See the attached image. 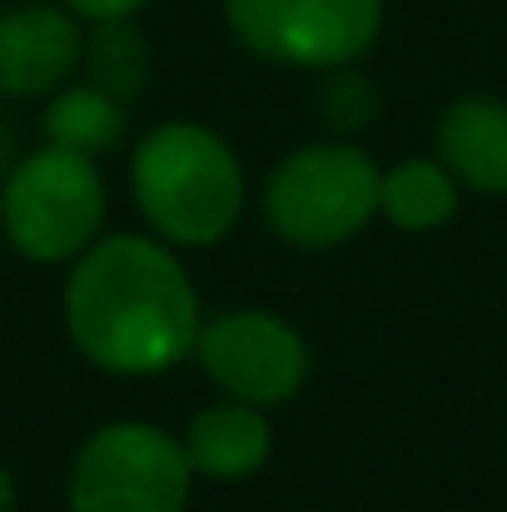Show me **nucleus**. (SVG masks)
<instances>
[{"mask_svg":"<svg viewBox=\"0 0 507 512\" xmlns=\"http://www.w3.org/2000/svg\"><path fill=\"white\" fill-rule=\"evenodd\" d=\"M130 189L150 229L184 249H209L229 239L249 199L244 165L229 140L189 120H169L135 145Z\"/></svg>","mask_w":507,"mask_h":512,"instance_id":"2","label":"nucleus"},{"mask_svg":"<svg viewBox=\"0 0 507 512\" xmlns=\"http://www.w3.org/2000/svg\"><path fill=\"white\" fill-rule=\"evenodd\" d=\"M229 35L289 70L353 65L383 30V0H224Z\"/></svg>","mask_w":507,"mask_h":512,"instance_id":"6","label":"nucleus"},{"mask_svg":"<svg viewBox=\"0 0 507 512\" xmlns=\"http://www.w3.org/2000/svg\"><path fill=\"white\" fill-rule=\"evenodd\" d=\"M194 473L179 438L165 428L120 418L95 428L65 483V512H184Z\"/></svg>","mask_w":507,"mask_h":512,"instance_id":"5","label":"nucleus"},{"mask_svg":"<svg viewBox=\"0 0 507 512\" xmlns=\"http://www.w3.org/2000/svg\"><path fill=\"white\" fill-rule=\"evenodd\" d=\"M80 15L65 5H15L0 15V95L40 100L55 95L80 65Z\"/></svg>","mask_w":507,"mask_h":512,"instance_id":"8","label":"nucleus"},{"mask_svg":"<svg viewBox=\"0 0 507 512\" xmlns=\"http://www.w3.org/2000/svg\"><path fill=\"white\" fill-rule=\"evenodd\" d=\"M378 214L408 234L443 229L458 214V179L438 160H403L378 184Z\"/></svg>","mask_w":507,"mask_h":512,"instance_id":"11","label":"nucleus"},{"mask_svg":"<svg viewBox=\"0 0 507 512\" xmlns=\"http://www.w3.org/2000/svg\"><path fill=\"white\" fill-rule=\"evenodd\" d=\"M15 503H20V483L10 468H0V512H15Z\"/></svg>","mask_w":507,"mask_h":512,"instance_id":"16","label":"nucleus"},{"mask_svg":"<svg viewBox=\"0 0 507 512\" xmlns=\"http://www.w3.org/2000/svg\"><path fill=\"white\" fill-rule=\"evenodd\" d=\"M319 110H324L329 130H338V135H358V130H368V125L378 120L383 100H378V85H373L363 70L334 65V70L324 75V85H319Z\"/></svg>","mask_w":507,"mask_h":512,"instance_id":"14","label":"nucleus"},{"mask_svg":"<svg viewBox=\"0 0 507 512\" xmlns=\"http://www.w3.org/2000/svg\"><path fill=\"white\" fill-rule=\"evenodd\" d=\"M184 463L194 478H209V483H244L254 478L269 453H274V428L264 418V408H249V403H209L189 418L184 438Z\"/></svg>","mask_w":507,"mask_h":512,"instance_id":"10","label":"nucleus"},{"mask_svg":"<svg viewBox=\"0 0 507 512\" xmlns=\"http://www.w3.org/2000/svg\"><path fill=\"white\" fill-rule=\"evenodd\" d=\"M150 0H65V10L70 15H80V20H90V25H100V20H125V15H135V10H145Z\"/></svg>","mask_w":507,"mask_h":512,"instance_id":"15","label":"nucleus"},{"mask_svg":"<svg viewBox=\"0 0 507 512\" xmlns=\"http://www.w3.org/2000/svg\"><path fill=\"white\" fill-rule=\"evenodd\" d=\"M85 70H90L95 90H105L120 105H135L150 85V70H155L150 35L130 15L125 20H100L95 35L85 40Z\"/></svg>","mask_w":507,"mask_h":512,"instance_id":"13","label":"nucleus"},{"mask_svg":"<svg viewBox=\"0 0 507 512\" xmlns=\"http://www.w3.org/2000/svg\"><path fill=\"white\" fill-rule=\"evenodd\" d=\"M199 294L165 239H95L65 279V334L105 373L150 378L199 343Z\"/></svg>","mask_w":507,"mask_h":512,"instance_id":"1","label":"nucleus"},{"mask_svg":"<svg viewBox=\"0 0 507 512\" xmlns=\"http://www.w3.org/2000/svg\"><path fill=\"white\" fill-rule=\"evenodd\" d=\"M194 358L204 378L249 408L294 403L309 383V343L269 309H229L199 329Z\"/></svg>","mask_w":507,"mask_h":512,"instance_id":"7","label":"nucleus"},{"mask_svg":"<svg viewBox=\"0 0 507 512\" xmlns=\"http://www.w3.org/2000/svg\"><path fill=\"white\" fill-rule=\"evenodd\" d=\"M438 165L483 199H507V100L463 95L438 115L433 130Z\"/></svg>","mask_w":507,"mask_h":512,"instance_id":"9","label":"nucleus"},{"mask_svg":"<svg viewBox=\"0 0 507 512\" xmlns=\"http://www.w3.org/2000/svg\"><path fill=\"white\" fill-rule=\"evenodd\" d=\"M0 234H5V229H0Z\"/></svg>","mask_w":507,"mask_h":512,"instance_id":"18","label":"nucleus"},{"mask_svg":"<svg viewBox=\"0 0 507 512\" xmlns=\"http://www.w3.org/2000/svg\"><path fill=\"white\" fill-rule=\"evenodd\" d=\"M125 130H130L125 105H120V100H110L105 90H95L90 80H85V85L60 90V95L45 105V140H50V145H60V150L90 155V160H100V155L120 150Z\"/></svg>","mask_w":507,"mask_h":512,"instance_id":"12","label":"nucleus"},{"mask_svg":"<svg viewBox=\"0 0 507 512\" xmlns=\"http://www.w3.org/2000/svg\"><path fill=\"white\" fill-rule=\"evenodd\" d=\"M105 174L90 155L45 145L0 184V229L30 264H75L105 229Z\"/></svg>","mask_w":507,"mask_h":512,"instance_id":"3","label":"nucleus"},{"mask_svg":"<svg viewBox=\"0 0 507 512\" xmlns=\"http://www.w3.org/2000/svg\"><path fill=\"white\" fill-rule=\"evenodd\" d=\"M383 170L348 140H314L264 179V224L294 249H334L378 214Z\"/></svg>","mask_w":507,"mask_h":512,"instance_id":"4","label":"nucleus"},{"mask_svg":"<svg viewBox=\"0 0 507 512\" xmlns=\"http://www.w3.org/2000/svg\"><path fill=\"white\" fill-rule=\"evenodd\" d=\"M15 165V135H10V125H0V179L10 174Z\"/></svg>","mask_w":507,"mask_h":512,"instance_id":"17","label":"nucleus"}]
</instances>
